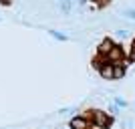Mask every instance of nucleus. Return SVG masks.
I'll use <instances>...</instances> for the list:
<instances>
[{
  "instance_id": "1",
  "label": "nucleus",
  "mask_w": 135,
  "mask_h": 129,
  "mask_svg": "<svg viewBox=\"0 0 135 129\" xmlns=\"http://www.w3.org/2000/svg\"><path fill=\"white\" fill-rule=\"evenodd\" d=\"M91 113V123L103 125V127H111L113 125V115H109L107 111H101V109H93Z\"/></svg>"
},
{
  "instance_id": "2",
  "label": "nucleus",
  "mask_w": 135,
  "mask_h": 129,
  "mask_svg": "<svg viewBox=\"0 0 135 129\" xmlns=\"http://www.w3.org/2000/svg\"><path fill=\"white\" fill-rule=\"evenodd\" d=\"M69 127L71 129H89L91 127V119L87 115H77L69 121Z\"/></svg>"
},
{
  "instance_id": "3",
  "label": "nucleus",
  "mask_w": 135,
  "mask_h": 129,
  "mask_svg": "<svg viewBox=\"0 0 135 129\" xmlns=\"http://www.w3.org/2000/svg\"><path fill=\"white\" fill-rule=\"evenodd\" d=\"M107 59H109V63H111V65H117V63H123V61H125V51H123V46L115 45V46L111 49V52L107 55Z\"/></svg>"
},
{
  "instance_id": "4",
  "label": "nucleus",
  "mask_w": 135,
  "mask_h": 129,
  "mask_svg": "<svg viewBox=\"0 0 135 129\" xmlns=\"http://www.w3.org/2000/svg\"><path fill=\"white\" fill-rule=\"evenodd\" d=\"M113 42H111V39H103L101 42H99V46H97V55L99 56H107L109 52H111V49H113Z\"/></svg>"
},
{
  "instance_id": "5",
  "label": "nucleus",
  "mask_w": 135,
  "mask_h": 129,
  "mask_svg": "<svg viewBox=\"0 0 135 129\" xmlns=\"http://www.w3.org/2000/svg\"><path fill=\"white\" fill-rule=\"evenodd\" d=\"M99 75H101V79H105V81H115V67H113L111 63H109V65H103V67L99 69Z\"/></svg>"
},
{
  "instance_id": "6",
  "label": "nucleus",
  "mask_w": 135,
  "mask_h": 129,
  "mask_svg": "<svg viewBox=\"0 0 135 129\" xmlns=\"http://www.w3.org/2000/svg\"><path fill=\"white\" fill-rule=\"evenodd\" d=\"M46 32L51 34L55 40H59V42H67L69 40V34H65V32H61V30H56V28H49Z\"/></svg>"
},
{
  "instance_id": "7",
  "label": "nucleus",
  "mask_w": 135,
  "mask_h": 129,
  "mask_svg": "<svg viewBox=\"0 0 135 129\" xmlns=\"http://www.w3.org/2000/svg\"><path fill=\"white\" fill-rule=\"evenodd\" d=\"M59 10H61L62 14H71V10H73V2H71V0H59Z\"/></svg>"
},
{
  "instance_id": "8",
  "label": "nucleus",
  "mask_w": 135,
  "mask_h": 129,
  "mask_svg": "<svg viewBox=\"0 0 135 129\" xmlns=\"http://www.w3.org/2000/svg\"><path fill=\"white\" fill-rule=\"evenodd\" d=\"M113 103H115V105L119 107V109H127V107H129V103H127V99H123V97H113Z\"/></svg>"
},
{
  "instance_id": "9",
  "label": "nucleus",
  "mask_w": 135,
  "mask_h": 129,
  "mask_svg": "<svg viewBox=\"0 0 135 129\" xmlns=\"http://www.w3.org/2000/svg\"><path fill=\"white\" fill-rule=\"evenodd\" d=\"M115 34H117L119 39H129L131 30H127V28H117V30H115Z\"/></svg>"
},
{
  "instance_id": "10",
  "label": "nucleus",
  "mask_w": 135,
  "mask_h": 129,
  "mask_svg": "<svg viewBox=\"0 0 135 129\" xmlns=\"http://www.w3.org/2000/svg\"><path fill=\"white\" fill-rule=\"evenodd\" d=\"M125 18H131V20H135V8H127V10H123L121 12Z\"/></svg>"
},
{
  "instance_id": "11",
  "label": "nucleus",
  "mask_w": 135,
  "mask_h": 129,
  "mask_svg": "<svg viewBox=\"0 0 135 129\" xmlns=\"http://www.w3.org/2000/svg\"><path fill=\"white\" fill-rule=\"evenodd\" d=\"M119 111H121V109H119L115 103H109V115H113V117H115V115H119Z\"/></svg>"
},
{
  "instance_id": "12",
  "label": "nucleus",
  "mask_w": 135,
  "mask_h": 129,
  "mask_svg": "<svg viewBox=\"0 0 135 129\" xmlns=\"http://www.w3.org/2000/svg\"><path fill=\"white\" fill-rule=\"evenodd\" d=\"M81 2H87V0H81Z\"/></svg>"
}]
</instances>
